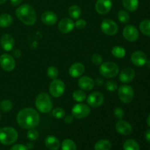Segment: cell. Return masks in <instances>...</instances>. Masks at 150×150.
<instances>
[{
    "mask_svg": "<svg viewBox=\"0 0 150 150\" xmlns=\"http://www.w3.org/2000/svg\"><path fill=\"white\" fill-rule=\"evenodd\" d=\"M40 115L38 111L32 108H24L17 114L16 121L21 128L29 130L35 128L40 124Z\"/></svg>",
    "mask_w": 150,
    "mask_h": 150,
    "instance_id": "6da1fadb",
    "label": "cell"
},
{
    "mask_svg": "<svg viewBox=\"0 0 150 150\" xmlns=\"http://www.w3.org/2000/svg\"><path fill=\"white\" fill-rule=\"evenodd\" d=\"M18 18L27 26H32L37 21V14L33 7L28 4L19 6L16 10Z\"/></svg>",
    "mask_w": 150,
    "mask_h": 150,
    "instance_id": "7a4b0ae2",
    "label": "cell"
},
{
    "mask_svg": "<svg viewBox=\"0 0 150 150\" xmlns=\"http://www.w3.org/2000/svg\"><path fill=\"white\" fill-rule=\"evenodd\" d=\"M35 106L41 113L47 114L52 110V101L46 92H40L35 99Z\"/></svg>",
    "mask_w": 150,
    "mask_h": 150,
    "instance_id": "3957f363",
    "label": "cell"
},
{
    "mask_svg": "<svg viewBox=\"0 0 150 150\" xmlns=\"http://www.w3.org/2000/svg\"><path fill=\"white\" fill-rule=\"evenodd\" d=\"M18 134L16 129L11 127H3L0 128V142L8 146L17 141Z\"/></svg>",
    "mask_w": 150,
    "mask_h": 150,
    "instance_id": "277c9868",
    "label": "cell"
},
{
    "mask_svg": "<svg viewBox=\"0 0 150 150\" xmlns=\"http://www.w3.org/2000/svg\"><path fill=\"white\" fill-rule=\"evenodd\" d=\"M100 74L106 79L114 78L118 75L120 68L116 63L113 62H105L102 63L99 68Z\"/></svg>",
    "mask_w": 150,
    "mask_h": 150,
    "instance_id": "5b68a950",
    "label": "cell"
},
{
    "mask_svg": "<svg viewBox=\"0 0 150 150\" xmlns=\"http://www.w3.org/2000/svg\"><path fill=\"white\" fill-rule=\"evenodd\" d=\"M118 97L124 103H130L134 98V90L129 85H122L118 89Z\"/></svg>",
    "mask_w": 150,
    "mask_h": 150,
    "instance_id": "8992f818",
    "label": "cell"
},
{
    "mask_svg": "<svg viewBox=\"0 0 150 150\" xmlns=\"http://www.w3.org/2000/svg\"><path fill=\"white\" fill-rule=\"evenodd\" d=\"M91 112L90 107L82 103H78L72 108V115L76 119H83L87 117Z\"/></svg>",
    "mask_w": 150,
    "mask_h": 150,
    "instance_id": "52a82bcc",
    "label": "cell"
},
{
    "mask_svg": "<svg viewBox=\"0 0 150 150\" xmlns=\"http://www.w3.org/2000/svg\"><path fill=\"white\" fill-rule=\"evenodd\" d=\"M65 84L60 79H54L49 85V92L54 98H59L64 94Z\"/></svg>",
    "mask_w": 150,
    "mask_h": 150,
    "instance_id": "ba28073f",
    "label": "cell"
},
{
    "mask_svg": "<svg viewBox=\"0 0 150 150\" xmlns=\"http://www.w3.org/2000/svg\"><path fill=\"white\" fill-rule=\"evenodd\" d=\"M100 28L102 32L108 36H114L118 32V25L111 19L105 18L101 23Z\"/></svg>",
    "mask_w": 150,
    "mask_h": 150,
    "instance_id": "9c48e42d",
    "label": "cell"
},
{
    "mask_svg": "<svg viewBox=\"0 0 150 150\" xmlns=\"http://www.w3.org/2000/svg\"><path fill=\"white\" fill-rule=\"evenodd\" d=\"M0 66L5 71H13L16 67L14 57L8 54H1L0 56Z\"/></svg>",
    "mask_w": 150,
    "mask_h": 150,
    "instance_id": "30bf717a",
    "label": "cell"
},
{
    "mask_svg": "<svg viewBox=\"0 0 150 150\" xmlns=\"http://www.w3.org/2000/svg\"><path fill=\"white\" fill-rule=\"evenodd\" d=\"M86 102L88 105L92 108H98L101 106L104 102V96L101 92H94L86 97Z\"/></svg>",
    "mask_w": 150,
    "mask_h": 150,
    "instance_id": "8fae6325",
    "label": "cell"
},
{
    "mask_svg": "<svg viewBox=\"0 0 150 150\" xmlns=\"http://www.w3.org/2000/svg\"><path fill=\"white\" fill-rule=\"evenodd\" d=\"M122 34L125 39L129 42H135L137 40L139 36V30L133 25H127L125 26Z\"/></svg>",
    "mask_w": 150,
    "mask_h": 150,
    "instance_id": "7c38bea8",
    "label": "cell"
},
{
    "mask_svg": "<svg viewBox=\"0 0 150 150\" xmlns=\"http://www.w3.org/2000/svg\"><path fill=\"white\" fill-rule=\"evenodd\" d=\"M112 7L111 0H97L95 3V10L100 15L107 14L110 12Z\"/></svg>",
    "mask_w": 150,
    "mask_h": 150,
    "instance_id": "4fadbf2b",
    "label": "cell"
},
{
    "mask_svg": "<svg viewBox=\"0 0 150 150\" xmlns=\"http://www.w3.org/2000/svg\"><path fill=\"white\" fill-rule=\"evenodd\" d=\"M131 62L136 67H142L146 64L147 57L146 54L142 51H136L132 54Z\"/></svg>",
    "mask_w": 150,
    "mask_h": 150,
    "instance_id": "5bb4252c",
    "label": "cell"
},
{
    "mask_svg": "<svg viewBox=\"0 0 150 150\" xmlns=\"http://www.w3.org/2000/svg\"><path fill=\"white\" fill-rule=\"evenodd\" d=\"M75 27V23L72 19L69 18H64L61 19L58 23V29L60 32L63 34H67L73 31Z\"/></svg>",
    "mask_w": 150,
    "mask_h": 150,
    "instance_id": "9a60e30c",
    "label": "cell"
},
{
    "mask_svg": "<svg viewBox=\"0 0 150 150\" xmlns=\"http://www.w3.org/2000/svg\"><path fill=\"white\" fill-rule=\"evenodd\" d=\"M135 75H136L135 70L132 67H127L120 72L119 75V79L122 83H130L134 79Z\"/></svg>",
    "mask_w": 150,
    "mask_h": 150,
    "instance_id": "2e32d148",
    "label": "cell"
},
{
    "mask_svg": "<svg viewBox=\"0 0 150 150\" xmlns=\"http://www.w3.org/2000/svg\"><path fill=\"white\" fill-rule=\"evenodd\" d=\"M115 129L120 134L123 136H128L132 133L131 125L125 120H120L115 125Z\"/></svg>",
    "mask_w": 150,
    "mask_h": 150,
    "instance_id": "e0dca14e",
    "label": "cell"
},
{
    "mask_svg": "<svg viewBox=\"0 0 150 150\" xmlns=\"http://www.w3.org/2000/svg\"><path fill=\"white\" fill-rule=\"evenodd\" d=\"M79 88L83 91H91L95 86V81L89 76H81L78 81Z\"/></svg>",
    "mask_w": 150,
    "mask_h": 150,
    "instance_id": "ac0fdd59",
    "label": "cell"
},
{
    "mask_svg": "<svg viewBox=\"0 0 150 150\" xmlns=\"http://www.w3.org/2000/svg\"><path fill=\"white\" fill-rule=\"evenodd\" d=\"M0 44L3 50L5 51H12L15 45L14 38L10 34H4L0 39Z\"/></svg>",
    "mask_w": 150,
    "mask_h": 150,
    "instance_id": "d6986e66",
    "label": "cell"
},
{
    "mask_svg": "<svg viewBox=\"0 0 150 150\" xmlns=\"http://www.w3.org/2000/svg\"><path fill=\"white\" fill-rule=\"evenodd\" d=\"M85 66L81 62H76L69 68V74L73 78H79L84 73Z\"/></svg>",
    "mask_w": 150,
    "mask_h": 150,
    "instance_id": "ffe728a7",
    "label": "cell"
},
{
    "mask_svg": "<svg viewBox=\"0 0 150 150\" xmlns=\"http://www.w3.org/2000/svg\"><path fill=\"white\" fill-rule=\"evenodd\" d=\"M57 16L55 13L52 11H45L41 15V21L42 23L48 26H51V25L55 24L57 22Z\"/></svg>",
    "mask_w": 150,
    "mask_h": 150,
    "instance_id": "44dd1931",
    "label": "cell"
},
{
    "mask_svg": "<svg viewBox=\"0 0 150 150\" xmlns=\"http://www.w3.org/2000/svg\"><path fill=\"white\" fill-rule=\"evenodd\" d=\"M45 145L48 149L57 150L60 147V142L55 136H48L45 139Z\"/></svg>",
    "mask_w": 150,
    "mask_h": 150,
    "instance_id": "7402d4cb",
    "label": "cell"
},
{
    "mask_svg": "<svg viewBox=\"0 0 150 150\" xmlns=\"http://www.w3.org/2000/svg\"><path fill=\"white\" fill-rule=\"evenodd\" d=\"M122 5L130 12H135L139 7V0H122Z\"/></svg>",
    "mask_w": 150,
    "mask_h": 150,
    "instance_id": "603a6c76",
    "label": "cell"
},
{
    "mask_svg": "<svg viewBox=\"0 0 150 150\" xmlns=\"http://www.w3.org/2000/svg\"><path fill=\"white\" fill-rule=\"evenodd\" d=\"M13 18L10 14L4 13L0 16V27L7 28L9 27L13 23Z\"/></svg>",
    "mask_w": 150,
    "mask_h": 150,
    "instance_id": "cb8c5ba5",
    "label": "cell"
},
{
    "mask_svg": "<svg viewBox=\"0 0 150 150\" xmlns=\"http://www.w3.org/2000/svg\"><path fill=\"white\" fill-rule=\"evenodd\" d=\"M111 148V143L106 139H101L96 142L94 149L95 150H110Z\"/></svg>",
    "mask_w": 150,
    "mask_h": 150,
    "instance_id": "d4e9b609",
    "label": "cell"
},
{
    "mask_svg": "<svg viewBox=\"0 0 150 150\" xmlns=\"http://www.w3.org/2000/svg\"><path fill=\"white\" fill-rule=\"evenodd\" d=\"M68 14L73 19H79L81 15V9L79 6L73 4L69 7Z\"/></svg>",
    "mask_w": 150,
    "mask_h": 150,
    "instance_id": "484cf974",
    "label": "cell"
},
{
    "mask_svg": "<svg viewBox=\"0 0 150 150\" xmlns=\"http://www.w3.org/2000/svg\"><path fill=\"white\" fill-rule=\"evenodd\" d=\"M124 150H140V146L138 142L133 139H127L123 145Z\"/></svg>",
    "mask_w": 150,
    "mask_h": 150,
    "instance_id": "4316f807",
    "label": "cell"
},
{
    "mask_svg": "<svg viewBox=\"0 0 150 150\" xmlns=\"http://www.w3.org/2000/svg\"><path fill=\"white\" fill-rule=\"evenodd\" d=\"M139 29L142 34L146 36L150 37V20L145 19V20L142 21L139 24Z\"/></svg>",
    "mask_w": 150,
    "mask_h": 150,
    "instance_id": "83f0119b",
    "label": "cell"
},
{
    "mask_svg": "<svg viewBox=\"0 0 150 150\" xmlns=\"http://www.w3.org/2000/svg\"><path fill=\"white\" fill-rule=\"evenodd\" d=\"M62 150H77L76 144L71 139H64L61 144Z\"/></svg>",
    "mask_w": 150,
    "mask_h": 150,
    "instance_id": "f1b7e54d",
    "label": "cell"
},
{
    "mask_svg": "<svg viewBox=\"0 0 150 150\" xmlns=\"http://www.w3.org/2000/svg\"><path fill=\"white\" fill-rule=\"evenodd\" d=\"M111 54L114 57L118 59H122L125 57L126 54V51L123 47L122 46H114L111 50Z\"/></svg>",
    "mask_w": 150,
    "mask_h": 150,
    "instance_id": "f546056e",
    "label": "cell"
},
{
    "mask_svg": "<svg viewBox=\"0 0 150 150\" xmlns=\"http://www.w3.org/2000/svg\"><path fill=\"white\" fill-rule=\"evenodd\" d=\"M73 98L75 101L78 103H82L86 99V95L84 91L79 89V90H76L73 93Z\"/></svg>",
    "mask_w": 150,
    "mask_h": 150,
    "instance_id": "4dcf8cb0",
    "label": "cell"
},
{
    "mask_svg": "<svg viewBox=\"0 0 150 150\" xmlns=\"http://www.w3.org/2000/svg\"><path fill=\"white\" fill-rule=\"evenodd\" d=\"M117 18L118 20L122 23H127L130 21V15L126 10H120L117 13Z\"/></svg>",
    "mask_w": 150,
    "mask_h": 150,
    "instance_id": "1f68e13d",
    "label": "cell"
},
{
    "mask_svg": "<svg viewBox=\"0 0 150 150\" xmlns=\"http://www.w3.org/2000/svg\"><path fill=\"white\" fill-rule=\"evenodd\" d=\"M12 108H13V103L9 100H4L0 102V110L2 112H9L11 111Z\"/></svg>",
    "mask_w": 150,
    "mask_h": 150,
    "instance_id": "d6a6232c",
    "label": "cell"
},
{
    "mask_svg": "<svg viewBox=\"0 0 150 150\" xmlns=\"http://www.w3.org/2000/svg\"><path fill=\"white\" fill-rule=\"evenodd\" d=\"M47 75L51 79H56L59 76V70L54 66H50L47 69Z\"/></svg>",
    "mask_w": 150,
    "mask_h": 150,
    "instance_id": "836d02e7",
    "label": "cell"
},
{
    "mask_svg": "<svg viewBox=\"0 0 150 150\" xmlns=\"http://www.w3.org/2000/svg\"><path fill=\"white\" fill-rule=\"evenodd\" d=\"M52 115L56 119H62L65 116V111L63 108L58 107L52 110Z\"/></svg>",
    "mask_w": 150,
    "mask_h": 150,
    "instance_id": "e575fe53",
    "label": "cell"
},
{
    "mask_svg": "<svg viewBox=\"0 0 150 150\" xmlns=\"http://www.w3.org/2000/svg\"><path fill=\"white\" fill-rule=\"evenodd\" d=\"M39 137V133L35 128L29 129L27 132V138L30 141H36Z\"/></svg>",
    "mask_w": 150,
    "mask_h": 150,
    "instance_id": "d590c367",
    "label": "cell"
},
{
    "mask_svg": "<svg viewBox=\"0 0 150 150\" xmlns=\"http://www.w3.org/2000/svg\"><path fill=\"white\" fill-rule=\"evenodd\" d=\"M105 87L108 92H113L117 90L118 86H117V83L114 81H108L105 83Z\"/></svg>",
    "mask_w": 150,
    "mask_h": 150,
    "instance_id": "8d00e7d4",
    "label": "cell"
},
{
    "mask_svg": "<svg viewBox=\"0 0 150 150\" xmlns=\"http://www.w3.org/2000/svg\"><path fill=\"white\" fill-rule=\"evenodd\" d=\"M91 59H92V62L95 65H100L103 63V57L99 54H94L92 56Z\"/></svg>",
    "mask_w": 150,
    "mask_h": 150,
    "instance_id": "74e56055",
    "label": "cell"
},
{
    "mask_svg": "<svg viewBox=\"0 0 150 150\" xmlns=\"http://www.w3.org/2000/svg\"><path fill=\"white\" fill-rule=\"evenodd\" d=\"M114 114L116 118L122 120L125 117V111L121 107H117L114 110Z\"/></svg>",
    "mask_w": 150,
    "mask_h": 150,
    "instance_id": "f35d334b",
    "label": "cell"
},
{
    "mask_svg": "<svg viewBox=\"0 0 150 150\" xmlns=\"http://www.w3.org/2000/svg\"><path fill=\"white\" fill-rule=\"evenodd\" d=\"M86 21L83 18L78 19L77 21L75 23V26L78 29H83L86 27Z\"/></svg>",
    "mask_w": 150,
    "mask_h": 150,
    "instance_id": "ab89813d",
    "label": "cell"
},
{
    "mask_svg": "<svg viewBox=\"0 0 150 150\" xmlns=\"http://www.w3.org/2000/svg\"><path fill=\"white\" fill-rule=\"evenodd\" d=\"M10 150H29L28 148L26 147V146L23 144H16V145H13L11 148H10Z\"/></svg>",
    "mask_w": 150,
    "mask_h": 150,
    "instance_id": "60d3db41",
    "label": "cell"
},
{
    "mask_svg": "<svg viewBox=\"0 0 150 150\" xmlns=\"http://www.w3.org/2000/svg\"><path fill=\"white\" fill-rule=\"evenodd\" d=\"M73 119H74V117H73L72 114L71 115L66 116L64 119V123H66V124H71V123L73 122Z\"/></svg>",
    "mask_w": 150,
    "mask_h": 150,
    "instance_id": "b9f144b4",
    "label": "cell"
},
{
    "mask_svg": "<svg viewBox=\"0 0 150 150\" xmlns=\"http://www.w3.org/2000/svg\"><path fill=\"white\" fill-rule=\"evenodd\" d=\"M95 84L98 86H101L104 84V80L102 78H97L95 80Z\"/></svg>",
    "mask_w": 150,
    "mask_h": 150,
    "instance_id": "7bdbcfd3",
    "label": "cell"
},
{
    "mask_svg": "<svg viewBox=\"0 0 150 150\" xmlns=\"http://www.w3.org/2000/svg\"><path fill=\"white\" fill-rule=\"evenodd\" d=\"M13 57H15V58H19V57H21V53L20 50L18 49H15L13 51Z\"/></svg>",
    "mask_w": 150,
    "mask_h": 150,
    "instance_id": "ee69618b",
    "label": "cell"
},
{
    "mask_svg": "<svg viewBox=\"0 0 150 150\" xmlns=\"http://www.w3.org/2000/svg\"><path fill=\"white\" fill-rule=\"evenodd\" d=\"M23 0H10V3L13 6H18L22 2Z\"/></svg>",
    "mask_w": 150,
    "mask_h": 150,
    "instance_id": "f6af8a7d",
    "label": "cell"
},
{
    "mask_svg": "<svg viewBox=\"0 0 150 150\" xmlns=\"http://www.w3.org/2000/svg\"><path fill=\"white\" fill-rule=\"evenodd\" d=\"M145 139L148 142H150V130H147L145 133Z\"/></svg>",
    "mask_w": 150,
    "mask_h": 150,
    "instance_id": "bcb514c9",
    "label": "cell"
},
{
    "mask_svg": "<svg viewBox=\"0 0 150 150\" xmlns=\"http://www.w3.org/2000/svg\"><path fill=\"white\" fill-rule=\"evenodd\" d=\"M33 144L32 143H28L27 145H26V147L28 148V149H32L33 148Z\"/></svg>",
    "mask_w": 150,
    "mask_h": 150,
    "instance_id": "7dc6e473",
    "label": "cell"
},
{
    "mask_svg": "<svg viewBox=\"0 0 150 150\" xmlns=\"http://www.w3.org/2000/svg\"><path fill=\"white\" fill-rule=\"evenodd\" d=\"M146 123H147L148 125H149V127H150V114H149V115L148 116V117H147V120H146Z\"/></svg>",
    "mask_w": 150,
    "mask_h": 150,
    "instance_id": "c3c4849f",
    "label": "cell"
},
{
    "mask_svg": "<svg viewBox=\"0 0 150 150\" xmlns=\"http://www.w3.org/2000/svg\"><path fill=\"white\" fill-rule=\"evenodd\" d=\"M6 1H7V0H0V5H1V4H4Z\"/></svg>",
    "mask_w": 150,
    "mask_h": 150,
    "instance_id": "681fc988",
    "label": "cell"
},
{
    "mask_svg": "<svg viewBox=\"0 0 150 150\" xmlns=\"http://www.w3.org/2000/svg\"><path fill=\"white\" fill-rule=\"evenodd\" d=\"M146 65H147L148 67H149V68H150V59L147 60V61H146Z\"/></svg>",
    "mask_w": 150,
    "mask_h": 150,
    "instance_id": "f907efd6",
    "label": "cell"
},
{
    "mask_svg": "<svg viewBox=\"0 0 150 150\" xmlns=\"http://www.w3.org/2000/svg\"><path fill=\"white\" fill-rule=\"evenodd\" d=\"M0 120H1V115H0Z\"/></svg>",
    "mask_w": 150,
    "mask_h": 150,
    "instance_id": "816d5d0a",
    "label": "cell"
}]
</instances>
